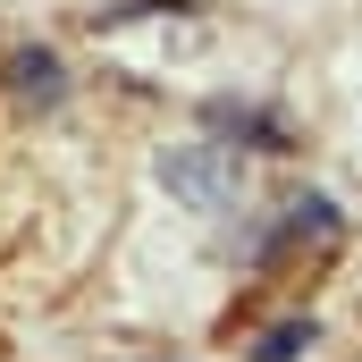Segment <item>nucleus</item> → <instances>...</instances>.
I'll return each instance as SVG.
<instances>
[{
    "label": "nucleus",
    "mask_w": 362,
    "mask_h": 362,
    "mask_svg": "<svg viewBox=\"0 0 362 362\" xmlns=\"http://www.w3.org/2000/svg\"><path fill=\"white\" fill-rule=\"evenodd\" d=\"M160 185L185 211H228L236 202V152L228 144H169L160 152Z\"/></svg>",
    "instance_id": "1"
},
{
    "label": "nucleus",
    "mask_w": 362,
    "mask_h": 362,
    "mask_svg": "<svg viewBox=\"0 0 362 362\" xmlns=\"http://www.w3.org/2000/svg\"><path fill=\"white\" fill-rule=\"evenodd\" d=\"M329 236H337V211L320 194H303V202H286V228H278L270 253H286V245H329Z\"/></svg>",
    "instance_id": "2"
},
{
    "label": "nucleus",
    "mask_w": 362,
    "mask_h": 362,
    "mask_svg": "<svg viewBox=\"0 0 362 362\" xmlns=\"http://www.w3.org/2000/svg\"><path fill=\"white\" fill-rule=\"evenodd\" d=\"M211 127H219V135H253V152H286V127L262 118V110H228V101H219V110H211Z\"/></svg>",
    "instance_id": "3"
},
{
    "label": "nucleus",
    "mask_w": 362,
    "mask_h": 362,
    "mask_svg": "<svg viewBox=\"0 0 362 362\" xmlns=\"http://www.w3.org/2000/svg\"><path fill=\"white\" fill-rule=\"evenodd\" d=\"M17 101H59V59L51 51H25L17 59Z\"/></svg>",
    "instance_id": "4"
},
{
    "label": "nucleus",
    "mask_w": 362,
    "mask_h": 362,
    "mask_svg": "<svg viewBox=\"0 0 362 362\" xmlns=\"http://www.w3.org/2000/svg\"><path fill=\"white\" fill-rule=\"evenodd\" d=\"M303 346H312V320H278L270 337L253 346V362H295V354H303Z\"/></svg>",
    "instance_id": "5"
}]
</instances>
